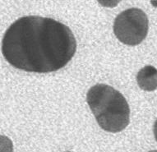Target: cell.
<instances>
[{
  "instance_id": "cell-1",
  "label": "cell",
  "mask_w": 157,
  "mask_h": 152,
  "mask_svg": "<svg viewBox=\"0 0 157 152\" xmlns=\"http://www.w3.org/2000/svg\"><path fill=\"white\" fill-rule=\"evenodd\" d=\"M77 41L66 25L52 18L27 16L4 34L2 53L17 69L47 73L64 67L74 56Z\"/></svg>"
},
{
  "instance_id": "cell-2",
  "label": "cell",
  "mask_w": 157,
  "mask_h": 152,
  "mask_svg": "<svg viewBox=\"0 0 157 152\" xmlns=\"http://www.w3.org/2000/svg\"><path fill=\"white\" fill-rule=\"evenodd\" d=\"M86 101L101 128L109 132L125 129L130 121V108L121 93L110 86L97 84L88 90Z\"/></svg>"
},
{
  "instance_id": "cell-3",
  "label": "cell",
  "mask_w": 157,
  "mask_h": 152,
  "mask_svg": "<svg viewBox=\"0 0 157 152\" xmlns=\"http://www.w3.org/2000/svg\"><path fill=\"white\" fill-rule=\"evenodd\" d=\"M149 21L147 14L139 8L122 12L115 18L113 32L119 40L127 45H137L147 37Z\"/></svg>"
},
{
  "instance_id": "cell-4",
  "label": "cell",
  "mask_w": 157,
  "mask_h": 152,
  "mask_svg": "<svg viewBox=\"0 0 157 152\" xmlns=\"http://www.w3.org/2000/svg\"><path fill=\"white\" fill-rule=\"evenodd\" d=\"M136 82L139 87L146 91L157 89V69L153 66H146L136 75Z\"/></svg>"
},
{
  "instance_id": "cell-5",
  "label": "cell",
  "mask_w": 157,
  "mask_h": 152,
  "mask_svg": "<svg viewBox=\"0 0 157 152\" xmlns=\"http://www.w3.org/2000/svg\"><path fill=\"white\" fill-rule=\"evenodd\" d=\"M13 144L8 137L0 136V152H13Z\"/></svg>"
},
{
  "instance_id": "cell-6",
  "label": "cell",
  "mask_w": 157,
  "mask_h": 152,
  "mask_svg": "<svg viewBox=\"0 0 157 152\" xmlns=\"http://www.w3.org/2000/svg\"><path fill=\"white\" fill-rule=\"evenodd\" d=\"M154 136L157 142V120L155 121V123L154 124Z\"/></svg>"
},
{
  "instance_id": "cell-7",
  "label": "cell",
  "mask_w": 157,
  "mask_h": 152,
  "mask_svg": "<svg viewBox=\"0 0 157 152\" xmlns=\"http://www.w3.org/2000/svg\"><path fill=\"white\" fill-rule=\"evenodd\" d=\"M149 152H157V150H151V151H149Z\"/></svg>"
},
{
  "instance_id": "cell-8",
  "label": "cell",
  "mask_w": 157,
  "mask_h": 152,
  "mask_svg": "<svg viewBox=\"0 0 157 152\" xmlns=\"http://www.w3.org/2000/svg\"><path fill=\"white\" fill-rule=\"evenodd\" d=\"M67 152H69V151H67Z\"/></svg>"
}]
</instances>
